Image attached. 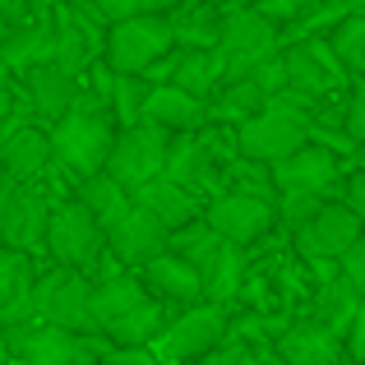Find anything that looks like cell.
Listing matches in <instances>:
<instances>
[{
	"instance_id": "cell-28",
	"label": "cell",
	"mask_w": 365,
	"mask_h": 365,
	"mask_svg": "<svg viewBox=\"0 0 365 365\" xmlns=\"http://www.w3.org/2000/svg\"><path fill=\"white\" fill-rule=\"evenodd\" d=\"M79 204L88 208V213L102 222V232H107V227L116 222L134 199H130V190H125L120 180L107 176V171H93V176H83V185H79Z\"/></svg>"
},
{
	"instance_id": "cell-30",
	"label": "cell",
	"mask_w": 365,
	"mask_h": 365,
	"mask_svg": "<svg viewBox=\"0 0 365 365\" xmlns=\"http://www.w3.org/2000/svg\"><path fill=\"white\" fill-rule=\"evenodd\" d=\"M264 102H268V93L259 88L250 74H241V79H227L222 88L213 93V111L222 120H250L255 111H264Z\"/></svg>"
},
{
	"instance_id": "cell-15",
	"label": "cell",
	"mask_w": 365,
	"mask_h": 365,
	"mask_svg": "<svg viewBox=\"0 0 365 365\" xmlns=\"http://www.w3.org/2000/svg\"><path fill=\"white\" fill-rule=\"evenodd\" d=\"M33 259L24 250L0 245V329H19V324H33Z\"/></svg>"
},
{
	"instance_id": "cell-34",
	"label": "cell",
	"mask_w": 365,
	"mask_h": 365,
	"mask_svg": "<svg viewBox=\"0 0 365 365\" xmlns=\"http://www.w3.org/2000/svg\"><path fill=\"white\" fill-rule=\"evenodd\" d=\"M143 79L139 74H111V93H107V107H111V116H116V125H134V120H143Z\"/></svg>"
},
{
	"instance_id": "cell-6",
	"label": "cell",
	"mask_w": 365,
	"mask_h": 365,
	"mask_svg": "<svg viewBox=\"0 0 365 365\" xmlns=\"http://www.w3.org/2000/svg\"><path fill=\"white\" fill-rule=\"evenodd\" d=\"M227 333V310L217 301H199L190 305L180 319H167V329L153 338V356L162 365H195L199 356H208V351L222 342Z\"/></svg>"
},
{
	"instance_id": "cell-18",
	"label": "cell",
	"mask_w": 365,
	"mask_h": 365,
	"mask_svg": "<svg viewBox=\"0 0 365 365\" xmlns=\"http://www.w3.org/2000/svg\"><path fill=\"white\" fill-rule=\"evenodd\" d=\"M51 158H56L51 153V134L33 130V125L14 130L5 143H0V167H5V176L14 180V185H33V180L51 167Z\"/></svg>"
},
{
	"instance_id": "cell-27",
	"label": "cell",
	"mask_w": 365,
	"mask_h": 365,
	"mask_svg": "<svg viewBox=\"0 0 365 365\" xmlns=\"http://www.w3.org/2000/svg\"><path fill=\"white\" fill-rule=\"evenodd\" d=\"M42 61H51V28H42V24L14 28V33L5 37V46H0V65L14 70V74H28Z\"/></svg>"
},
{
	"instance_id": "cell-46",
	"label": "cell",
	"mask_w": 365,
	"mask_h": 365,
	"mask_svg": "<svg viewBox=\"0 0 365 365\" xmlns=\"http://www.w3.org/2000/svg\"><path fill=\"white\" fill-rule=\"evenodd\" d=\"M0 347H5V329H0Z\"/></svg>"
},
{
	"instance_id": "cell-22",
	"label": "cell",
	"mask_w": 365,
	"mask_h": 365,
	"mask_svg": "<svg viewBox=\"0 0 365 365\" xmlns=\"http://www.w3.org/2000/svg\"><path fill=\"white\" fill-rule=\"evenodd\" d=\"M98 56V42H93V28L83 19H74L65 5H56V28H51V65H61L65 74L79 79L83 70Z\"/></svg>"
},
{
	"instance_id": "cell-24",
	"label": "cell",
	"mask_w": 365,
	"mask_h": 365,
	"mask_svg": "<svg viewBox=\"0 0 365 365\" xmlns=\"http://www.w3.org/2000/svg\"><path fill=\"white\" fill-rule=\"evenodd\" d=\"M74 98H79V88H74V74H65L61 65L42 61L28 70V102H33V111L42 120H61L65 111L74 107Z\"/></svg>"
},
{
	"instance_id": "cell-3",
	"label": "cell",
	"mask_w": 365,
	"mask_h": 365,
	"mask_svg": "<svg viewBox=\"0 0 365 365\" xmlns=\"http://www.w3.org/2000/svg\"><path fill=\"white\" fill-rule=\"evenodd\" d=\"M33 310L42 324L65 333H98V319H93V282L83 277V268H51L46 277L33 282Z\"/></svg>"
},
{
	"instance_id": "cell-19",
	"label": "cell",
	"mask_w": 365,
	"mask_h": 365,
	"mask_svg": "<svg viewBox=\"0 0 365 365\" xmlns=\"http://www.w3.org/2000/svg\"><path fill=\"white\" fill-rule=\"evenodd\" d=\"M204 102L190 98V93H180L176 83H158V88L143 93V120L162 125L167 134H190L204 125Z\"/></svg>"
},
{
	"instance_id": "cell-29",
	"label": "cell",
	"mask_w": 365,
	"mask_h": 365,
	"mask_svg": "<svg viewBox=\"0 0 365 365\" xmlns=\"http://www.w3.org/2000/svg\"><path fill=\"white\" fill-rule=\"evenodd\" d=\"M222 245H227V241H222V236H217L208 222H185V227H176V232L167 236V250H171V255H180L185 264H195L199 277L213 268V259L222 255Z\"/></svg>"
},
{
	"instance_id": "cell-44",
	"label": "cell",
	"mask_w": 365,
	"mask_h": 365,
	"mask_svg": "<svg viewBox=\"0 0 365 365\" xmlns=\"http://www.w3.org/2000/svg\"><path fill=\"white\" fill-rule=\"evenodd\" d=\"M28 5H42V9H56L61 0H28Z\"/></svg>"
},
{
	"instance_id": "cell-45",
	"label": "cell",
	"mask_w": 365,
	"mask_h": 365,
	"mask_svg": "<svg viewBox=\"0 0 365 365\" xmlns=\"http://www.w3.org/2000/svg\"><path fill=\"white\" fill-rule=\"evenodd\" d=\"M5 190H9V180H0V208H5Z\"/></svg>"
},
{
	"instance_id": "cell-2",
	"label": "cell",
	"mask_w": 365,
	"mask_h": 365,
	"mask_svg": "<svg viewBox=\"0 0 365 365\" xmlns=\"http://www.w3.org/2000/svg\"><path fill=\"white\" fill-rule=\"evenodd\" d=\"M305 107H310V98H301V93H277V98H268L264 111H255V116L241 125V148L255 162H264V167L292 158L296 148L310 143V116H305Z\"/></svg>"
},
{
	"instance_id": "cell-8",
	"label": "cell",
	"mask_w": 365,
	"mask_h": 365,
	"mask_svg": "<svg viewBox=\"0 0 365 365\" xmlns=\"http://www.w3.org/2000/svg\"><path fill=\"white\" fill-rule=\"evenodd\" d=\"M217 51L227 56V79H241L255 61L277 51V28L264 9H227L217 24Z\"/></svg>"
},
{
	"instance_id": "cell-43",
	"label": "cell",
	"mask_w": 365,
	"mask_h": 365,
	"mask_svg": "<svg viewBox=\"0 0 365 365\" xmlns=\"http://www.w3.org/2000/svg\"><path fill=\"white\" fill-rule=\"evenodd\" d=\"M342 5H347L351 14H365V0H342Z\"/></svg>"
},
{
	"instance_id": "cell-23",
	"label": "cell",
	"mask_w": 365,
	"mask_h": 365,
	"mask_svg": "<svg viewBox=\"0 0 365 365\" xmlns=\"http://www.w3.org/2000/svg\"><path fill=\"white\" fill-rule=\"evenodd\" d=\"M134 204L139 208H148L153 217H158L167 232H176V227H185V222H195V213H199V204H195V195H190L185 185H176L171 176H153L148 185H139L134 190Z\"/></svg>"
},
{
	"instance_id": "cell-17",
	"label": "cell",
	"mask_w": 365,
	"mask_h": 365,
	"mask_svg": "<svg viewBox=\"0 0 365 365\" xmlns=\"http://www.w3.org/2000/svg\"><path fill=\"white\" fill-rule=\"evenodd\" d=\"M162 83H176L180 93L204 102L227 83V56L217 51V46H190L171 70H162Z\"/></svg>"
},
{
	"instance_id": "cell-33",
	"label": "cell",
	"mask_w": 365,
	"mask_h": 365,
	"mask_svg": "<svg viewBox=\"0 0 365 365\" xmlns=\"http://www.w3.org/2000/svg\"><path fill=\"white\" fill-rule=\"evenodd\" d=\"M241 277H245V259H241V245H222V255L213 259V268L204 273V296L208 301H217L222 305L227 296L241 287Z\"/></svg>"
},
{
	"instance_id": "cell-36",
	"label": "cell",
	"mask_w": 365,
	"mask_h": 365,
	"mask_svg": "<svg viewBox=\"0 0 365 365\" xmlns=\"http://www.w3.org/2000/svg\"><path fill=\"white\" fill-rule=\"evenodd\" d=\"M98 361L102 365H162L158 356H153V347H120V342L98 347Z\"/></svg>"
},
{
	"instance_id": "cell-10",
	"label": "cell",
	"mask_w": 365,
	"mask_h": 365,
	"mask_svg": "<svg viewBox=\"0 0 365 365\" xmlns=\"http://www.w3.org/2000/svg\"><path fill=\"white\" fill-rule=\"evenodd\" d=\"M5 347L14 356H24L28 365H93L98 361V347L83 333H65V329H51V324H42V329H28V324L5 329Z\"/></svg>"
},
{
	"instance_id": "cell-42",
	"label": "cell",
	"mask_w": 365,
	"mask_h": 365,
	"mask_svg": "<svg viewBox=\"0 0 365 365\" xmlns=\"http://www.w3.org/2000/svg\"><path fill=\"white\" fill-rule=\"evenodd\" d=\"M301 5H310V0H273V14H296Z\"/></svg>"
},
{
	"instance_id": "cell-41",
	"label": "cell",
	"mask_w": 365,
	"mask_h": 365,
	"mask_svg": "<svg viewBox=\"0 0 365 365\" xmlns=\"http://www.w3.org/2000/svg\"><path fill=\"white\" fill-rule=\"evenodd\" d=\"M347 208L365 222V171H356V176H351V185H347Z\"/></svg>"
},
{
	"instance_id": "cell-1",
	"label": "cell",
	"mask_w": 365,
	"mask_h": 365,
	"mask_svg": "<svg viewBox=\"0 0 365 365\" xmlns=\"http://www.w3.org/2000/svg\"><path fill=\"white\" fill-rule=\"evenodd\" d=\"M111 139H116V116H111L107 102L98 98H74V107L56 120L51 130V153L79 176H93V171L107 167Z\"/></svg>"
},
{
	"instance_id": "cell-5",
	"label": "cell",
	"mask_w": 365,
	"mask_h": 365,
	"mask_svg": "<svg viewBox=\"0 0 365 365\" xmlns=\"http://www.w3.org/2000/svg\"><path fill=\"white\" fill-rule=\"evenodd\" d=\"M167 153H171V134L153 120H134V125H120V134L111 139V153H107V176L120 180L125 190H139L148 185L153 176L167 171Z\"/></svg>"
},
{
	"instance_id": "cell-7",
	"label": "cell",
	"mask_w": 365,
	"mask_h": 365,
	"mask_svg": "<svg viewBox=\"0 0 365 365\" xmlns=\"http://www.w3.org/2000/svg\"><path fill=\"white\" fill-rule=\"evenodd\" d=\"M42 245L51 250V259L65 264V268H93V259L107 250V232H102V222L79 204V199H70V204L51 208Z\"/></svg>"
},
{
	"instance_id": "cell-37",
	"label": "cell",
	"mask_w": 365,
	"mask_h": 365,
	"mask_svg": "<svg viewBox=\"0 0 365 365\" xmlns=\"http://www.w3.org/2000/svg\"><path fill=\"white\" fill-rule=\"evenodd\" d=\"M153 5H158V0H88L93 14L111 19V24H116V19H130V14H148Z\"/></svg>"
},
{
	"instance_id": "cell-20",
	"label": "cell",
	"mask_w": 365,
	"mask_h": 365,
	"mask_svg": "<svg viewBox=\"0 0 365 365\" xmlns=\"http://www.w3.org/2000/svg\"><path fill=\"white\" fill-rule=\"evenodd\" d=\"M329 46L324 42H305L282 51V70H287V88L282 93H301V98H324L333 88V70H329Z\"/></svg>"
},
{
	"instance_id": "cell-39",
	"label": "cell",
	"mask_w": 365,
	"mask_h": 365,
	"mask_svg": "<svg viewBox=\"0 0 365 365\" xmlns=\"http://www.w3.org/2000/svg\"><path fill=\"white\" fill-rule=\"evenodd\" d=\"M347 356L351 361H365V301H356V310H351V319H347Z\"/></svg>"
},
{
	"instance_id": "cell-16",
	"label": "cell",
	"mask_w": 365,
	"mask_h": 365,
	"mask_svg": "<svg viewBox=\"0 0 365 365\" xmlns=\"http://www.w3.org/2000/svg\"><path fill=\"white\" fill-rule=\"evenodd\" d=\"M143 287H148L153 296H162V301H171V305H199L204 301V277H199V268L185 264L180 255H171V250H162V255H153L148 264H143Z\"/></svg>"
},
{
	"instance_id": "cell-32",
	"label": "cell",
	"mask_w": 365,
	"mask_h": 365,
	"mask_svg": "<svg viewBox=\"0 0 365 365\" xmlns=\"http://www.w3.org/2000/svg\"><path fill=\"white\" fill-rule=\"evenodd\" d=\"M329 51L342 70L351 74H365V14H347L329 37Z\"/></svg>"
},
{
	"instance_id": "cell-14",
	"label": "cell",
	"mask_w": 365,
	"mask_h": 365,
	"mask_svg": "<svg viewBox=\"0 0 365 365\" xmlns=\"http://www.w3.org/2000/svg\"><path fill=\"white\" fill-rule=\"evenodd\" d=\"M338 180V153L324 148V143H305V148H296L292 158L273 162V185L282 190V195H324V190Z\"/></svg>"
},
{
	"instance_id": "cell-35",
	"label": "cell",
	"mask_w": 365,
	"mask_h": 365,
	"mask_svg": "<svg viewBox=\"0 0 365 365\" xmlns=\"http://www.w3.org/2000/svg\"><path fill=\"white\" fill-rule=\"evenodd\" d=\"M338 268H342V282H347L351 292H356L361 301H365V236H361L356 245H347V250H342Z\"/></svg>"
},
{
	"instance_id": "cell-40",
	"label": "cell",
	"mask_w": 365,
	"mask_h": 365,
	"mask_svg": "<svg viewBox=\"0 0 365 365\" xmlns=\"http://www.w3.org/2000/svg\"><path fill=\"white\" fill-rule=\"evenodd\" d=\"M347 134L365 143V83L356 88V98H351V111H347Z\"/></svg>"
},
{
	"instance_id": "cell-9",
	"label": "cell",
	"mask_w": 365,
	"mask_h": 365,
	"mask_svg": "<svg viewBox=\"0 0 365 365\" xmlns=\"http://www.w3.org/2000/svg\"><path fill=\"white\" fill-rule=\"evenodd\" d=\"M361 236H365V222L347 204H319L296 227V250H301L310 264H329V259H342V250L356 245Z\"/></svg>"
},
{
	"instance_id": "cell-13",
	"label": "cell",
	"mask_w": 365,
	"mask_h": 365,
	"mask_svg": "<svg viewBox=\"0 0 365 365\" xmlns=\"http://www.w3.org/2000/svg\"><path fill=\"white\" fill-rule=\"evenodd\" d=\"M167 236L171 232L148 213V208L130 204L116 222L107 227V250L120 259V264H148L153 255H162V250H167Z\"/></svg>"
},
{
	"instance_id": "cell-21",
	"label": "cell",
	"mask_w": 365,
	"mask_h": 365,
	"mask_svg": "<svg viewBox=\"0 0 365 365\" xmlns=\"http://www.w3.org/2000/svg\"><path fill=\"white\" fill-rule=\"evenodd\" d=\"M277 351H282L287 365H338L342 342L324 319H305V324H296V329L282 333Z\"/></svg>"
},
{
	"instance_id": "cell-31",
	"label": "cell",
	"mask_w": 365,
	"mask_h": 365,
	"mask_svg": "<svg viewBox=\"0 0 365 365\" xmlns=\"http://www.w3.org/2000/svg\"><path fill=\"white\" fill-rule=\"evenodd\" d=\"M208 162H213V153H208V143H195L185 139V134H176L171 139V153H167V171L162 176H171L176 185H199V180L208 176Z\"/></svg>"
},
{
	"instance_id": "cell-12",
	"label": "cell",
	"mask_w": 365,
	"mask_h": 365,
	"mask_svg": "<svg viewBox=\"0 0 365 365\" xmlns=\"http://www.w3.org/2000/svg\"><path fill=\"white\" fill-rule=\"evenodd\" d=\"M46 217H51V204H46L42 190L14 185V180H9L5 208H0V245L33 255V250L42 245V236H46Z\"/></svg>"
},
{
	"instance_id": "cell-25",
	"label": "cell",
	"mask_w": 365,
	"mask_h": 365,
	"mask_svg": "<svg viewBox=\"0 0 365 365\" xmlns=\"http://www.w3.org/2000/svg\"><path fill=\"white\" fill-rule=\"evenodd\" d=\"M167 329V310H162L153 296H143L139 305H130V310L120 314V319H111L107 329V338L111 342H120V347H153V338Z\"/></svg>"
},
{
	"instance_id": "cell-26",
	"label": "cell",
	"mask_w": 365,
	"mask_h": 365,
	"mask_svg": "<svg viewBox=\"0 0 365 365\" xmlns=\"http://www.w3.org/2000/svg\"><path fill=\"white\" fill-rule=\"evenodd\" d=\"M143 296H148V287H143L139 277H130V273H116V277L93 282V319H98V333L107 329L111 319H120L130 305H139Z\"/></svg>"
},
{
	"instance_id": "cell-4",
	"label": "cell",
	"mask_w": 365,
	"mask_h": 365,
	"mask_svg": "<svg viewBox=\"0 0 365 365\" xmlns=\"http://www.w3.org/2000/svg\"><path fill=\"white\" fill-rule=\"evenodd\" d=\"M171 42H176L171 19L153 14V9L148 14L116 19L107 33V65H111V74H148L167 61Z\"/></svg>"
},
{
	"instance_id": "cell-38",
	"label": "cell",
	"mask_w": 365,
	"mask_h": 365,
	"mask_svg": "<svg viewBox=\"0 0 365 365\" xmlns=\"http://www.w3.org/2000/svg\"><path fill=\"white\" fill-rule=\"evenodd\" d=\"M319 204H324V195H301V190H296V195H282V217H287V227H301Z\"/></svg>"
},
{
	"instance_id": "cell-11",
	"label": "cell",
	"mask_w": 365,
	"mask_h": 365,
	"mask_svg": "<svg viewBox=\"0 0 365 365\" xmlns=\"http://www.w3.org/2000/svg\"><path fill=\"white\" fill-rule=\"evenodd\" d=\"M273 217H277V208H273L268 195L236 190V195H217L213 204H208L204 222L213 227L227 245H250V241H259V236L273 227Z\"/></svg>"
}]
</instances>
